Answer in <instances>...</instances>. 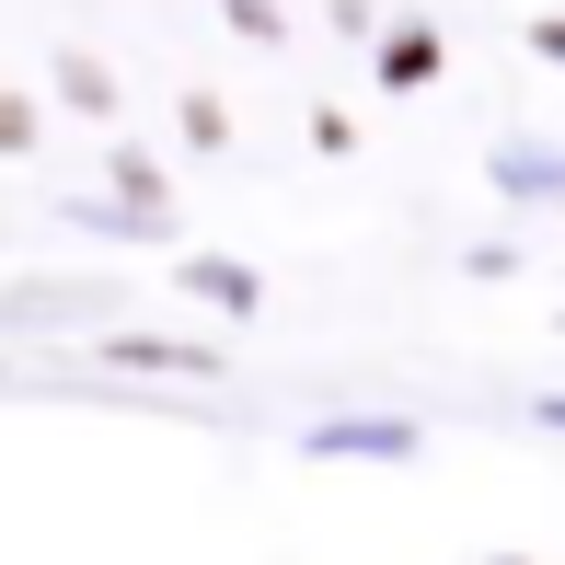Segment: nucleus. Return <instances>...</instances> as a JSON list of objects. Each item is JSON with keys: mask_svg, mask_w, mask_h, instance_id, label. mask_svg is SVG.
<instances>
[{"mask_svg": "<svg viewBox=\"0 0 565 565\" xmlns=\"http://www.w3.org/2000/svg\"><path fill=\"white\" fill-rule=\"evenodd\" d=\"M105 185H116V196H139V209H173V185H162V162H150L139 139H116V150H105Z\"/></svg>", "mask_w": 565, "mask_h": 565, "instance_id": "nucleus-8", "label": "nucleus"}, {"mask_svg": "<svg viewBox=\"0 0 565 565\" xmlns=\"http://www.w3.org/2000/svg\"><path fill=\"white\" fill-rule=\"evenodd\" d=\"M58 105H82V116H116V70H105V58H58Z\"/></svg>", "mask_w": 565, "mask_h": 565, "instance_id": "nucleus-9", "label": "nucleus"}, {"mask_svg": "<svg viewBox=\"0 0 565 565\" xmlns=\"http://www.w3.org/2000/svg\"><path fill=\"white\" fill-rule=\"evenodd\" d=\"M484 185H497L508 209H543V196L565 209V139H554V150H543V139H508V150H484Z\"/></svg>", "mask_w": 565, "mask_h": 565, "instance_id": "nucleus-4", "label": "nucleus"}, {"mask_svg": "<svg viewBox=\"0 0 565 565\" xmlns=\"http://www.w3.org/2000/svg\"><path fill=\"white\" fill-rule=\"evenodd\" d=\"M370 70H381V93H427V82L450 70V35H439V23H416V12H404V23H381Z\"/></svg>", "mask_w": 565, "mask_h": 565, "instance_id": "nucleus-3", "label": "nucleus"}, {"mask_svg": "<svg viewBox=\"0 0 565 565\" xmlns=\"http://www.w3.org/2000/svg\"><path fill=\"white\" fill-rule=\"evenodd\" d=\"M497 565H543V554H497Z\"/></svg>", "mask_w": 565, "mask_h": 565, "instance_id": "nucleus-16", "label": "nucleus"}, {"mask_svg": "<svg viewBox=\"0 0 565 565\" xmlns=\"http://www.w3.org/2000/svg\"><path fill=\"white\" fill-rule=\"evenodd\" d=\"M323 23H335V35H370V23H381V0H323Z\"/></svg>", "mask_w": 565, "mask_h": 565, "instance_id": "nucleus-13", "label": "nucleus"}, {"mask_svg": "<svg viewBox=\"0 0 565 565\" xmlns=\"http://www.w3.org/2000/svg\"><path fill=\"white\" fill-rule=\"evenodd\" d=\"M220 12H231L243 46H289V12H277V0H220Z\"/></svg>", "mask_w": 565, "mask_h": 565, "instance_id": "nucleus-11", "label": "nucleus"}, {"mask_svg": "<svg viewBox=\"0 0 565 565\" xmlns=\"http://www.w3.org/2000/svg\"><path fill=\"white\" fill-rule=\"evenodd\" d=\"M531 427H565V393H543V416H531Z\"/></svg>", "mask_w": 565, "mask_h": 565, "instance_id": "nucleus-15", "label": "nucleus"}, {"mask_svg": "<svg viewBox=\"0 0 565 565\" xmlns=\"http://www.w3.org/2000/svg\"><path fill=\"white\" fill-rule=\"evenodd\" d=\"M185 139H196V150L231 139V105H220V93H185Z\"/></svg>", "mask_w": 565, "mask_h": 565, "instance_id": "nucleus-12", "label": "nucleus"}, {"mask_svg": "<svg viewBox=\"0 0 565 565\" xmlns=\"http://www.w3.org/2000/svg\"><path fill=\"white\" fill-rule=\"evenodd\" d=\"M173 277H185V300H209L220 323H254V312H266V277H254L243 254H185Z\"/></svg>", "mask_w": 565, "mask_h": 565, "instance_id": "nucleus-6", "label": "nucleus"}, {"mask_svg": "<svg viewBox=\"0 0 565 565\" xmlns=\"http://www.w3.org/2000/svg\"><path fill=\"white\" fill-rule=\"evenodd\" d=\"M416 450H427L416 416H323V427H300V461H416Z\"/></svg>", "mask_w": 565, "mask_h": 565, "instance_id": "nucleus-2", "label": "nucleus"}, {"mask_svg": "<svg viewBox=\"0 0 565 565\" xmlns=\"http://www.w3.org/2000/svg\"><path fill=\"white\" fill-rule=\"evenodd\" d=\"M0 323H12V335H35V323H116V289H58V277H23V289L0 300Z\"/></svg>", "mask_w": 565, "mask_h": 565, "instance_id": "nucleus-5", "label": "nucleus"}, {"mask_svg": "<svg viewBox=\"0 0 565 565\" xmlns=\"http://www.w3.org/2000/svg\"><path fill=\"white\" fill-rule=\"evenodd\" d=\"M531 58H554V70H565V12H531Z\"/></svg>", "mask_w": 565, "mask_h": 565, "instance_id": "nucleus-14", "label": "nucleus"}, {"mask_svg": "<svg viewBox=\"0 0 565 565\" xmlns=\"http://www.w3.org/2000/svg\"><path fill=\"white\" fill-rule=\"evenodd\" d=\"M93 370H150V381H220V335H93Z\"/></svg>", "mask_w": 565, "mask_h": 565, "instance_id": "nucleus-1", "label": "nucleus"}, {"mask_svg": "<svg viewBox=\"0 0 565 565\" xmlns=\"http://www.w3.org/2000/svg\"><path fill=\"white\" fill-rule=\"evenodd\" d=\"M70 231H82V243H173V209H139V196H70V209H58Z\"/></svg>", "mask_w": 565, "mask_h": 565, "instance_id": "nucleus-7", "label": "nucleus"}, {"mask_svg": "<svg viewBox=\"0 0 565 565\" xmlns=\"http://www.w3.org/2000/svg\"><path fill=\"white\" fill-rule=\"evenodd\" d=\"M35 139H46V105L35 93H0V162H23Z\"/></svg>", "mask_w": 565, "mask_h": 565, "instance_id": "nucleus-10", "label": "nucleus"}]
</instances>
